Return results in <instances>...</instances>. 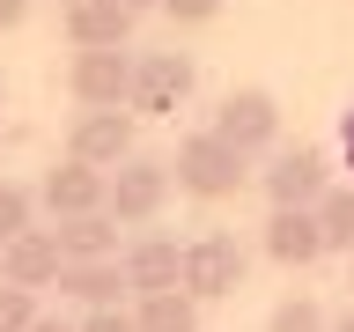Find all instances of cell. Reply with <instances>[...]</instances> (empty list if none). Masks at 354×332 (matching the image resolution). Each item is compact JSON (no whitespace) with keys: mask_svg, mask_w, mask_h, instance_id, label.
Instances as JSON below:
<instances>
[{"mask_svg":"<svg viewBox=\"0 0 354 332\" xmlns=\"http://www.w3.org/2000/svg\"><path fill=\"white\" fill-rule=\"evenodd\" d=\"M118 8H126V15H148V8H162V0H118Z\"/></svg>","mask_w":354,"mask_h":332,"instance_id":"d4e9b609","label":"cell"},{"mask_svg":"<svg viewBox=\"0 0 354 332\" xmlns=\"http://www.w3.org/2000/svg\"><path fill=\"white\" fill-rule=\"evenodd\" d=\"M118 266H126V288H133V295H162V288L185 281V243L140 237V243H126V251H118Z\"/></svg>","mask_w":354,"mask_h":332,"instance_id":"4fadbf2b","label":"cell"},{"mask_svg":"<svg viewBox=\"0 0 354 332\" xmlns=\"http://www.w3.org/2000/svg\"><path fill=\"white\" fill-rule=\"evenodd\" d=\"M52 237H59V259H118V221L111 214H74Z\"/></svg>","mask_w":354,"mask_h":332,"instance_id":"9a60e30c","label":"cell"},{"mask_svg":"<svg viewBox=\"0 0 354 332\" xmlns=\"http://www.w3.org/2000/svg\"><path fill=\"white\" fill-rule=\"evenodd\" d=\"M214 140H229V148L251 163V155H273L281 148V104H273V89H229L214 104Z\"/></svg>","mask_w":354,"mask_h":332,"instance_id":"3957f363","label":"cell"},{"mask_svg":"<svg viewBox=\"0 0 354 332\" xmlns=\"http://www.w3.org/2000/svg\"><path fill=\"white\" fill-rule=\"evenodd\" d=\"M126 288V266L118 259H66L59 266V295H74L82 310H111Z\"/></svg>","mask_w":354,"mask_h":332,"instance_id":"5bb4252c","label":"cell"},{"mask_svg":"<svg viewBox=\"0 0 354 332\" xmlns=\"http://www.w3.org/2000/svg\"><path fill=\"white\" fill-rule=\"evenodd\" d=\"M133 22L140 15H126L118 0H74V8H66V44H74V52H126Z\"/></svg>","mask_w":354,"mask_h":332,"instance_id":"8fae6325","label":"cell"},{"mask_svg":"<svg viewBox=\"0 0 354 332\" xmlns=\"http://www.w3.org/2000/svg\"><path fill=\"white\" fill-rule=\"evenodd\" d=\"M0 111H8V74H0Z\"/></svg>","mask_w":354,"mask_h":332,"instance_id":"83f0119b","label":"cell"},{"mask_svg":"<svg viewBox=\"0 0 354 332\" xmlns=\"http://www.w3.org/2000/svg\"><path fill=\"white\" fill-rule=\"evenodd\" d=\"M170 185H177V177H170L162 155H140V148H133L126 163L111 170V185H104V214L126 221V229H148V221L170 207Z\"/></svg>","mask_w":354,"mask_h":332,"instance_id":"7a4b0ae2","label":"cell"},{"mask_svg":"<svg viewBox=\"0 0 354 332\" xmlns=\"http://www.w3.org/2000/svg\"><path fill=\"white\" fill-rule=\"evenodd\" d=\"M66 155L111 177L133 155V111H82V118L66 126Z\"/></svg>","mask_w":354,"mask_h":332,"instance_id":"ba28073f","label":"cell"},{"mask_svg":"<svg viewBox=\"0 0 354 332\" xmlns=\"http://www.w3.org/2000/svg\"><path fill=\"white\" fill-rule=\"evenodd\" d=\"M310 214L325 229V251H354V185H325V199Z\"/></svg>","mask_w":354,"mask_h":332,"instance_id":"e0dca14e","label":"cell"},{"mask_svg":"<svg viewBox=\"0 0 354 332\" xmlns=\"http://www.w3.org/2000/svg\"><path fill=\"white\" fill-rule=\"evenodd\" d=\"M170 177H177V192H192V199H236L243 192V177H251V163H243L229 140H214V133H185L177 140V163H170Z\"/></svg>","mask_w":354,"mask_h":332,"instance_id":"6da1fadb","label":"cell"},{"mask_svg":"<svg viewBox=\"0 0 354 332\" xmlns=\"http://www.w3.org/2000/svg\"><path fill=\"white\" fill-rule=\"evenodd\" d=\"M332 332H354V303H347V310H339V317H332Z\"/></svg>","mask_w":354,"mask_h":332,"instance_id":"484cf974","label":"cell"},{"mask_svg":"<svg viewBox=\"0 0 354 332\" xmlns=\"http://www.w3.org/2000/svg\"><path fill=\"white\" fill-rule=\"evenodd\" d=\"M59 237H52V229H22L15 243H0V281L8 288H30V295H37V288H59Z\"/></svg>","mask_w":354,"mask_h":332,"instance_id":"30bf717a","label":"cell"},{"mask_svg":"<svg viewBox=\"0 0 354 332\" xmlns=\"http://www.w3.org/2000/svg\"><path fill=\"white\" fill-rule=\"evenodd\" d=\"M133 332H199V303L185 295V288L140 295V303H133Z\"/></svg>","mask_w":354,"mask_h":332,"instance_id":"2e32d148","label":"cell"},{"mask_svg":"<svg viewBox=\"0 0 354 332\" xmlns=\"http://www.w3.org/2000/svg\"><path fill=\"white\" fill-rule=\"evenodd\" d=\"M199 89V66L185 52H133V89H126V111L133 118H170L185 96Z\"/></svg>","mask_w":354,"mask_h":332,"instance_id":"277c9868","label":"cell"},{"mask_svg":"<svg viewBox=\"0 0 354 332\" xmlns=\"http://www.w3.org/2000/svg\"><path fill=\"white\" fill-rule=\"evenodd\" d=\"M266 259L273 266H317L325 259V229L310 207H273L266 214Z\"/></svg>","mask_w":354,"mask_h":332,"instance_id":"7c38bea8","label":"cell"},{"mask_svg":"<svg viewBox=\"0 0 354 332\" xmlns=\"http://www.w3.org/2000/svg\"><path fill=\"white\" fill-rule=\"evenodd\" d=\"M266 199L273 207H317L332 185V155L317 148V140H295V148H273L266 155V170H259Z\"/></svg>","mask_w":354,"mask_h":332,"instance_id":"5b68a950","label":"cell"},{"mask_svg":"<svg viewBox=\"0 0 354 332\" xmlns=\"http://www.w3.org/2000/svg\"><path fill=\"white\" fill-rule=\"evenodd\" d=\"M74 332H133V310H118V303H111V310H82Z\"/></svg>","mask_w":354,"mask_h":332,"instance_id":"7402d4cb","label":"cell"},{"mask_svg":"<svg viewBox=\"0 0 354 332\" xmlns=\"http://www.w3.org/2000/svg\"><path fill=\"white\" fill-rule=\"evenodd\" d=\"M59 8H74V0H59Z\"/></svg>","mask_w":354,"mask_h":332,"instance_id":"f1b7e54d","label":"cell"},{"mask_svg":"<svg viewBox=\"0 0 354 332\" xmlns=\"http://www.w3.org/2000/svg\"><path fill=\"white\" fill-rule=\"evenodd\" d=\"M37 317H44V310H37L30 288H8V281H0V332H30Z\"/></svg>","mask_w":354,"mask_h":332,"instance_id":"ffe728a7","label":"cell"},{"mask_svg":"<svg viewBox=\"0 0 354 332\" xmlns=\"http://www.w3.org/2000/svg\"><path fill=\"white\" fill-rule=\"evenodd\" d=\"M30 332H74V325H66V317H37Z\"/></svg>","mask_w":354,"mask_h":332,"instance_id":"cb8c5ba5","label":"cell"},{"mask_svg":"<svg viewBox=\"0 0 354 332\" xmlns=\"http://www.w3.org/2000/svg\"><path fill=\"white\" fill-rule=\"evenodd\" d=\"M243 273H251V259H243V243L236 237H221V229H207V237L185 243V295L192 303H221V295H236Z\"/></svg>","mask_w":354,"mask_h":332,"instance_id":"8992f818","label":"cell"},{"mask_svg":"<svg viewBox=\"0 0 354 332\" xmlns=\"http://www.w3.org/2000/svg\"><path fill=\"white\" fill-rule=\"evenodd\" d=\"M347 170H354V111H347Z\"/></svg>","mask_w":354,"mask_h":332,"instance_id":"4316f807","label":"cell"},{"mask_svg":"<svg viewBox=\"0 0 354 332\" xmlns=\"http://www.w3.org/2000/svg\"><path fill=\"white\" fill-rule=\"evenodd\" d=\"M133 89V52H74L66 59V96L82 111H126Z\"/></svg>","mask_w":354,"mask_h":332,"instance_id":"52a82bcc","label":"cell"},{"mask_svg":"<svg viewBox=\"0 0 354 332\" xmlns=\"http://www.w3.org/2000/svg\"><path fill=\"white\" fill-rule=\"evenodd\" d=\"M266 332H332V317L310 295H288V303H273V317H266Z\"/></svg>","mask_w":354,"mask_h":332,"instance_id":"d6986e66","label":"cell"},{"mask_svg":"<svg viewBox=\"0 0 354 332\" xmlns=\"http://www.w3.org/2000/svg\"><path fill=\"white\" fill-rule=\"evenodd\" d=\"M104 185H111L104 170H88V163L59 155V163L44 170V185H37V207H44L52 221H74V214H104Z\"/></svg>","mask_w":354,"mask_h":332,"instance_id":"9c48e42d","label":"cell"},{"mask_svg":"<svg viewBox=\"0 0 354 332\" xmlns=\"http://www.w3.org/2000/svg\"><path fill=\"white\" fill-rule=\"evenodd\" d=\"M22 229H37V192L15 185V177H0V243H15Z\"/></svg>","mask_w":354,"mask_h":332,"instance_id":"ac0fdd59","label":"cell"},{"mask_svg":"<svg viewBox=\"0 0 354 332\" xmlns=\"http://www.w3.org/2000/svg\"><path fill=\"white\" fill-rule=\"evenodd\" d=\"M22 15H30V0H0V30H15Z\"/></svg>","mask_w":354,"mask_h":332,"instance_id":"603a6c76","label":"cell"},{"mask_svg":"<svg viewBox=\"0 0 354 332\" xmlns=\"http://www.w3.org/2000/svg\"><path fill=\"white\" fill-rule=\"evenodd\" d=\"M229 0H162V15L177 22V30H199V22H214Z\"/></svg>","mask_w":354,"mask_h":332,"instance_id":"44dd1931","label":"cell"}]
</instances>
